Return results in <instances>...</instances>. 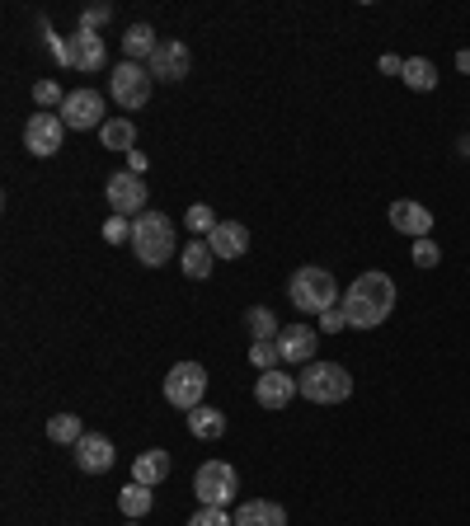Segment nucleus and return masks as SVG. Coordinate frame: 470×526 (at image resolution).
Here are the masks:
<instances>
[{
	"label": "nucleus",
	"instance_id": "nucleus-1",
	"mask_svg": "<svg viewBox=\"0 0 470 526\" xmlns=\"http://www.w3.org/2000/svg\"><path fill=\"white\" fill-rule=\"evenodd\" d=\"M339 306H344V315H348V325H353V329L386 325V320H391V310H395V282L386 278V273H376V268H372V273H358Z\"/></svg>",
	"mask_w": 470,
	"mask_h": 526
},
{
	"label": "nucleus",
	"instance_id": "nucleus-2",
	"mask_svg": "<svg viewBox=\"0 0 470 526\" xmlns=\"http://www.w3.org/2000/svg\"><path fill=\"white\" fill-rule=\"evenodd\" d=\"M287 296H292V306L306 310V315H325V310H334L339 301H344V292H339L334 273H329V268H320V263H306V268H297V273L287 278Z\"/></svg>",
	"mask_w": 470,
	"mask_h": 526
},
{
	"label": "nucleus",
	"instance_id": "nucleus-3",
	"mask_svg": "<svg viewBox=\"0 0 470 526\" xmlns=\"http://www.w3.org/2000/svg\"><path fill=\"white\" fill-rule=\"evenodd\" d=\"M132 254L141 268H160L174 259V221L165 212H141L132 221Z\"/></svg>",
	"mask_w": 470,
	"mask_h": 526
},
{
	"label": "nucleus",
	"instance_id": "nucleus-4",
	"mask_svg": "<svg viewBox=\"0 0 470 526\" xmlns=\"http://www.w3.org/2000/svg\"><path fill=\"white\" fill-rule=\"evenodd\" d=\"M297 386L311 404H344L353 395V376H348L344 362H311L297 376Z\"/></svg>",
	"mask_w": 470,
	"mask_h": 526
},
{
	"label": "nucleus",
	"instance_id": "nucleus-5",
	"mask_svg": "<svg viewBox=\"0 0 470 526\" xmlns=\"http://www.w3.org/2000/svg\"><path fill=\"white\" fill-rule=\"evenodd\" d=\"M193 494L203 508H231L235 494H240V475H235L231 461H203L198 475H193Z\"/></svg>",
	"mask_w": 470,
	"mask_h": 526
},
{
	"label": "nucleus",
	"instance_id": "nucleus-6",
	"mask_svg": "<svg viewBox=\"0 0 470 526\" xmlns=\"http://www.w3.org/2000/svg\"><path fill=\"white\" fill-rule=\"evenodd\" d=\"M151 90H156V80H151V71L137 62H118L109 71V99L118 104V109L137 113L146 109V99H151Z\"/></svg>",
	"mask_w": 470,
	"mask_h": 526
},
{
	"label": "nucleus",
	"instance_id": "nucleus-7",
	"mask_svg": "<svg viewBox=\"0 0 470 526\" xmlns=\"http://www.w3.org/2000/svg\"><path fill=\"white\" fill-rule=\"evenodd\" d=\"M207 395V367L203 362H174L170 376H165V400L174 404V409H198Z\"/></svg>",
	"mask_w": 470,
	"mask_h": 526
},
{
	"label": "nucleus",
	"instance_id": "nucleus-8",
	"mask_svg": "<svg viewBox=\"0 0 470 526\" xmlns=\"http://www.w3.org/2000/svg\"><path fill=\"white\" fill-rule=\"evenodd\" d=\"M104 198H109V212H113V217H132V221H137L141 212H146V184H141V174H132V170L109 174V184H104Z\"/></svg>",
	"mask_w": 470,
	"mask_h": 526
},
{
	"label": "nucleus",
	"instance_id": "nucleus-9",
	"mask_svg": "<svg viewBox=\"0 0 470 526\" xmlns=\"http://www.w3.org/2000/svg\"><path fill=\"white\" fill-rule=\"evenodd\" d=\"M66 141V123L62 113H29V123H24V151L47 160V155H57Z\"/></svg>",
	"mask_w": 470,
	"mask_h": 526
},
{
	"label": "nucleus",
	"instance_id": "nucleus-10",
	"mask_svg": "<svg viewBox=\"0 0 470 526\" xmlns=\"http://www.w3.org/2000/svg\"><path fill=\"white\" fill-rule=\"evenodd\" d=\"M62 123L71 132H99V127L109 123L104 118V94L99 90H71L62 104Z\"/></svg>",
	"mask_w": 470,
	"mask_h": 526
},
{
	"label": "nucleus",
	"instance_id": "nucleus-11",
	"mask_svg": "<svg viewBox=\"0 0 470 526\" xmlns=\"http://www.w3.org/2000/svg\"><path fill=\"white\" fill-rule=\"evenodd\" d=\"M66 66H76L85 76H99L109 66V47H104V33H85L76 29L66 38Z\"/></svg>",
	"mask_w": 470,
	"mask_h": 526
},
{
	"label": "nucleus",
	"instance_id": "nucleus-12",
	"mask_svg": "<svg viewBox=\"0 0 470 526\" xmlns=\"http://www.w3.org/2000/svg\"><path fill=\"white\" fill-rule=\"evenodd\" d=\"M301 395V386H297V376L292 372H259L254 376V404L259 409H268V414H278V409H287V404Z\"/></svg>",
	"mask_w": 470,
	"mask_h": 526
},
{
	"label": "nucleus",
	"instance_id": "nucleus-13",
	"mask_svg": "<svg viewBox=\"0 0 470 526\" xmlns=\"http://www.w3.org/2000/svg\"><path fill=\"white\" fill-rule=\"evenodd\" d=\"M188 66H193V57H188V47L179 43V38H170V43L156 47V57L146 62V71H151V80H165V85H179V80L188 76Z\"/></svg>",
	"mask_w": 470,
	"mask_h": 526
},
{
	"label": "nucleus",
	"instance_id": "nucleus-14",
	"mask_svg": "<svg viewBox=\"0 0 470 526\" xmlns=\"http://www.w3.org/2000/svg\"><path fill=\"white\" fill-rule=\"evenodd\" d=\"M278 348H282V362H287V367H311L315 348H320V334H315L311 325H287L278 334Z\"/></svg>",
	"mask_w": 470,
	"mask_h": 526
},
{
	"label": "nucleus",
	"instance_id": "nucleus-15",
	"mask_svg": "<svg viewBox=\"0 0 470 526\" xmlns=\"http://www.w3.org/2000/svg\"><path fill=\"white\" fill-rule=\"evenodd\" d=\"M391 226L400 235H409V240H428V231H433V212L414 198H400V202H391Z\"/></svg>",
	"mask_w": 470,
	"mask_h": 526
},
{
	"label": "nucleus",
	"instance_id": "nucleus-16",
	"mask_svg": "<svg viewBox=\"0 0 470 526\" xmlns=\"http://www.w3.org/2000/svg\"><path fill=\"white\" fill-rule=\"evenodd\" d=\"M71 451H76V465L85 470V475H104V470H113V442L104 433H85Z\"/></svg>",
	"mask_w": 470,
	"mask_h": 526
},
{
	"label": "nucleus",
	"instance_id": "nucleus-17",
	"mask_svg": "<svg viewBox=\"0 0 470 526\" xmlns=\"http://www.w3.org/2000/svg\"><path fill=\"white\" fill-rule=\"evenodd\" d=\"M207 245L217 259H245L250 254V226H240V221H217V231L207 235Z\"/></svg>",
	"mask_w": 470,
	"mask_h": 526
},
{
	"label": "nucleus",
	"instance_id": "nucleus-18",
	"mask_svg": "<svg viewBox=\"0 0 470 526\" xmlns=\"http://www.w3.org/2000/svg\"><path fill=\"white\" fill-rule=\"evenodd\" d=\"M235 526H287V508L268 503V498H250L235 508Z\"/></svg>",
	"mask_w": 470,
	"mask_h": 526
},
{
	"label": "nucleus",
	"instance_id": "nucleus-19",
	"mask_svg": "<svg viewBox=\"0 0 470 526\" xmlns=\"http://www.w3.org/2000/svg\"><path fill=\"white\" fill-rule=\"evenodd\" d=\"M170 451H160V447H151V451H141L137 461H132V480L137 484H151V489H156L160 480H165V475H170Z\"/></svg>",
	"mask_w": 470,
	"mask_h": 526
},
{
	"label": "nucleus",
	"instance_id": "nucleus-20",
	"mask_svg": "<svg viewBox=\"0 0 470 526\" xmlns=\"http://www.w3.org/2000/svg\"><path fill=\"white\" fill-rule=\"evenodd\" d=\"M179 268H184V278L203 282V278H212L217 254H212V245H207V240H193V245H184V254H179Z\"/></svg>",
	"mask_w": 470,
	"mask_h": 526
},
{
	"label": "nucleus",
	"instance_id": "nucleus-21",
	"mask_svg": "<svg viewBox=\"0 0 470 526\" xmlns=\"http://www.w3.org/2000/svg\"><path fill=\"white\" fill-rule=\"evenodd\" d=\"M188 433L203 437V442H217L226 433V414L212 409V404H198V409H188Z\"/></svg>",
	"mask_w": 470,
	"mask_h": 526
},
{
	"label": "nucleus",
	"instance_id": "nucleus-22",
	"mask_svg": "<svg viewBox=\"0 0 470 526\" xmlns=\"http://www.w3.org/2000/svg\"><path fill=\"white\" fill-rule=\"evenodd\" d=\"M156 47H160V38H156V29L151 24H132L127 29V38H123V52H127V62H151L156 57Z\"/></svg>",
	"mask_w": 470,
	"mask_h": 526
},
{
	"label": "nucleus",
	"instance_id": "nucleus-23",
	"mask_svg": "<svg viewBox=\"0 0 470 526\" xmlns=\"http://www.w3.org/2000/svg\"><path fill=\"white\" fill-rule=\"evenodd\" d=\"M118 508H123L127 522H141L146 512L156 508V489H151V484H137V480H132L123 494H118Z\"/></svg>",
	"mask_w": 470,
	"mask_h": 526
},
{
	"label": "nucleus",
	"instance_id": "nucleus-24",
	"mask_svg": "<svg viewBox=\"0 0 470 526\" xmlns=\"http://www.w3.org/2000/svg\"><path fill=\"white\" fill-rule=\"evenodd\" d=\"M405 90H414V94H433L438 90V66L428 62V57H405Z\"/></svg>",
	"mask_w": 470,
	"mask_h": 526
},
{
	"label": "nucleus",
	"instance_id": "nucleus-25",
	"mask_svg": "<svg viewBox=\"0 0 470 526\" xmlns=\"http://www.w3.org/2000/svg\"><path fill=\"white\" fill-rule=\"evenodd\" d=\"M99 141H104V151L132 155L137 151V127H132V118H109V123L99 127Z\"/></svg>",
	"mask_w": 470,
	"mask_h": 526
},
{
	"label": "nucleus",
	"instance_id": "nucleus-26",
	"mask_svg": "<svg viewBox=\"0 0 470 526\" xmlns=\"http://www.w3.org/2000/svg\"><path fill=\"white\" fill-rule=\"evenodd\" d=\"M47 437L57 447H76L80 437H85V423H80V414H52L47 418Z\"/></svg>",
	"mask_w": 470,
	"mask_h": 526
},
{
	"label": "nucleus",
	"instance_id": "nucleus-27",
	"mask_svg": "<svg viewBox=\"0 0 470 526\" xmlns=\"http://www.w3.org/2000/svg\"><path fill=\"white\" fill-rule=\"evenodd\" d=\"M245 329H250L254 343H259V339H278V334H282L278 315H273L268 306H250V310H245Z\"/></svg>",
	"mask_w": 470,
	"mask_h": 526
},
{
	"label": "nucleus",
	"instance_id": "nucleus-28",
	"mask_svg": "<svg viewBox=\"0 0 470 526\" xmlns=\"http://www.w3.org/2000/svg\"><path fill=\"white\" fill-rule=\"evenodd\" d=\"M250 362L259 367V372H278V367H282V348H278V339H259V343H250Z\"/></svg>",
	"mask_w": 470,
	"mask_h": 526
},
{
	"label": "nucleus",
	"instance_id": "nucleus-29",
	"mask_svg": "<svg viewBox=\"0 0 470 526\" xmlns=\"http://www.w3.org/2000/svg\"><path fill=\"white\" fill-rule=\"evenodd\" d=\"M184 226L193 235H203V240H207V235L217 231V212H212V207H203V202H193V207L184 212Z\"/></svg>",
	"mask_w": 470,
	"mask_h": 526
},
{
	"label": "nucleus",
	"instance_id": "nucleus-30",
	"mask_svg": "<svg viewBox=\"0 0 470 526\" xmlns=\"http://www.w3.org/2000/svg\"><path fill=\"white\" fill-rule=\"evenodd\" d=\"M33 99H38L43 109H57V113H62V104H66V94L57 80H38V85H33Z\"/></svg>",
	"mask_w": 470,
	"mask_h": 526
},
{
	"label": "nucleus",
	"instance_id": "nucleus-31",
	"mask_svg": "<svg viewBox=\"0 0 470 526\" xmlns=\"http://www.w3.org/2000/svg\"><path fill=\"white\" fill-rule=\"evenodd\" d=\"M104 240H109V245H132V217H113L109 212V221H104Z\"/></svg>",
	"mask_w": 470,
	"mask_h": 526
},
{
	"label": "nucleus",
	"instance_id": "nucleus-32",
	"mask_svg": "<svg viewBox=\"0 0 470 526\" xmlns=\"http://www.w3.org/2000/svg\"><path fill=\"white\" fill-rule=\"evenodd\" d=\"M109 19H113V5H85V10H80V29H85V33H99L104 24H109Z\"/></svg>",
	"mask_w": 470,
	"mask_h": 526
},
{
	"label": "nucleus",
	"instance_id": "nucleus-33",
	"mask_svg": "<svg viewBox=\"0 0 470 526\" xmlns=\"http://www.w3.org/2000/svg\"><path fill=\"white\" fill-rule=\"evenodd\" d=\"M188 526H235V512L226 508H198L188 517Z\"/></svg>",
	"mask_w": 470,
	"mask_h": 526
},
{
	"label": "nucleus",
	"instance_id": "nucleus-34",
	"mask_svg": "<svg viewBox=\"0 0 470 526\" xmlns=\"http://www.w3.org/2000/svg\"><path fill=\"white\" fill-rule=\"evenodd\" d=\"M438 259H442V249L433 235H428V240H414V268H438Z\"/></svg>",
	"mask_w": 470,
	"mask_h": 526
},
{
	"label": "nucleus",
	"instance_id": "nucleus-35",
	"mask_svg": "<svg viewBox=\"0 0 470 526\" xmlns=\"http://www.w3.org/2000/svg\"><path fill=\"white\" fill-rule=\"evenodd\" d=\"M348 325V315H344V306H334V310H325V315H320V329H325V334H339V329Z\"/></svg>",
	"mask_w": 470,
	"mask_h": 526
},
{
	"label": "nucleus",
	"instance_id": "nucleus-36",
	"mask_svg": "<svg viewBox=\"0 0 470 526\" xmlns=\"http://www.w3.org/2000/svg\"><path fill=\"white\" fill-rule=\"evenodd\" d=\"M376 66H381V76H405V57H395V52H386Z\"/></svg>",
	"mask_w": 470,
	"mask_h": 526
},
{
	"label": "nucleus",
	"instance_id": "nucleus-37",
	"mask_svg": "<svg viewBox=\"0 0 470 526\" xmlns=\"http://www.w3.org/2000/svg\"><path fill=\"white\" fill-rule=\"evenodd\" d=\"M127 170H132V174H146V155L132 151V155H127Z\"/></svg>",
	"mask_w": 470,
	"mask_h": 526
},
{
	"label": "nucleus",
	"instance_id": "nucleus-38",
	"mask_svg": "<svg viewBox=\"0 0 470 526\" xmlns=\"http://www.w3.org/2000/svg\"><path fill=\"white\" fill-rule=\"evenodd\" d=\"M456 66H461V71L470 76V52H456Z\"/></svg>",
	"mask_w": 470,
	"mask_h": 526
},
{
	"label": "nucleus",
	"instance_id": "nucleus-39",
	"mask_svg": "<svg viewBox=\"0 0 470 526\" xmlns=\"http://www.w3.org/2000/svg\"><path fill=\"white\" fill-rule=\"evenodd\" d=\"M127 526H141V522H127Z\"/></svg>",
	"mask_w": 470,
	"mask_h": 526
}]
</instances>
